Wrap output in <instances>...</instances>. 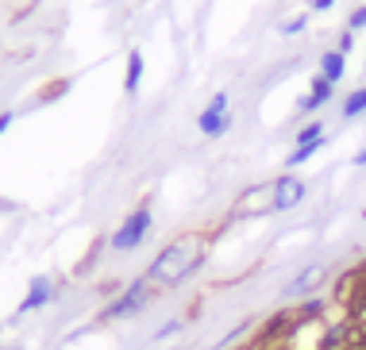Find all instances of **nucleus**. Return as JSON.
Returning <instances> with one entry per match:
<instances>
[{"instance_id": "nucleus-6", "label": "nucleus", "mask_w": 366, "mask_h": 350, "mask_svg": "<svg viewBox=\"0 0 366 350\" xmlns=\"http://www.w3.org/2000/svg\"><path fill=\"white\" fill-rule=\"evenodd\" d=\"M308 197V185L297 174H282L274 177V212H293L301 208V200Z\"/></svg>"}, {"instance_id": "nucleus-1", "label": "nucleus", "mask_w": 366, "mask_h": 350, "mask_svg": "<svg viewBox=\"0 0 366 350\" xmlns=\"http://www.w3.org/2000/svg\"><path fill=\"white\" fill-rule=\"evenodd\" d=\"M208 247H213V239L201 235V231L177 235V239H170L166 247L151 258V266H146L143 278L151 281L158 292L162 289H177V285H185L193 273H201V266L208 262Z\"/></svg>"}, {"instance_id": "nucleus-18", "label": "nucleus", "mask_w": 366, "mask_h": 350, "mask_svg": "<svg viewBox=\"0 0 366 350\" xmlns=\"http://www.w3.org/2000/svg\"><path fill=\"white\" fill-rule=\"evenodd\" d=\"M12 124H15V112H0V135H4Z\"/></svg>"}, {"instance_id": "nucleus-16", "label": "nucleus", "mask_w": 366, "mask_h": 350, "mask_svg": "<svg viewBox=\"0 0 366 350\" xmlns=\"http://www.w3.org/2000/svg\"><path fill=\"white\" fill-rule=\"evenodd\" d=\"M362 27H366V4H362V8H355L351 20H347V31H362Z\"/></svg>"}, {"instance_id": "nucleus-12", "label": "nucleus", "mask_w": 366, "mask_h": 350, "mask_svg": "<svg viewBox=\"0 0 366 350\" xmlns=\"http://www.w3.org/2000/svg\"><path fill=\"white\" fill-rule=\"evenodd\" d=\"M362 112H366V85L355 89V93L343 101V119H355V116H362Z\"/></svg>"}, {"instance_id": "nucleus-9", "label": "nucleus", "mask_w": 366, "mask_h": 350, "mask_svg": "<svg viewBox=\"0 0 366 350\" xmlns=\"http://www.w3.org/2000/svg\"><path fill=\"white\" fill-rule=\"evenodd\" d=\"M332 93H336V85H332L328 77H313V89H308V96L301 101V112H316V108H324V104L332 101Z\"/></svg>"}, {"instance_id": "nucleus-19", "label": "nucleus", "mask_w": 366, "mask_h": 350, "mask_svg": "<svg viewBox=\"0 0 366 350\" xmlns=\"http://www.w3.org/2000/svg\"><path fill=\"white\" fill-rule=\"evenodd\" d=\"M332 4H336V0H308V8H313V12H328Z\"/></svg>"}, {"instance_id": "nucleus-15", "label": "nucleus", "mask_w": 366, "mask_h": 350, "mask_svg": "<svg viewBox=\"0 0 366 350\" xmlns=\"http://www.w3.org/2000/svg\"><path fill=\"white\" fill-rule=\"evenodd\" d=\"M308 27V15H293V20L282 23V35H297V31Z\"/></svg>"}, {"instance_id": "nucleus-17", "label": "nucleus", "mask_w": 366, "mask_h": 350, "mask_svg": "<svg viewBox=\"0 0 366 350\" xmlns=\"http://www.w3.org/2000/svg\"><path fill=\"white\" fill-rule=\"evenodd\" d=\"M339 54H351L355 51V31H343V35H339V46H336Z\"/></svg>"}, {"instance_id": "nucleus-5", "label": "nucleus", "mask_w": 366, "mask_h": 350, "mask_svg": "<svg viewBox=\"0 0 366 350\" xmlns=\"http://www.w3.org/2000/svg\"><path fill=\"white\" fill-rule=\"evenodd\" d=\"M197 127L205 139H220V135L232 127V116H227V93H216L213 101H208V108L197 116Z\"/></svg>"}, {"instance_id": "nucleus-10", "label": "nucleus", "mask_w": 366, "mask_h": 350, "mask_svg": "<svg viewBox=\"0 0 366 350\" xmlns=\"http://www.w3.org/2000/svg\"><path fill=\"white\" fill-rule=\"evenodd\" d=\"M343 73H347V54H339V51L320 54V77H328L332 85H339V81H343Z\"/></svg>"}, {"instance_id": "nucleus-7", "label": "nucleus", "mask_w": 366, "mask_h": 350, "mask_svg": "<svg viewBox=\"0 0 366 350\" xmlns=\"http://www.w3.org/2000/svg\"><path fill=\"white\" fill-rule=\"evenodd\" d=\"M54 297H58V285H54V278H46V273H39V278H31V285H27V297L20 300V308H15V316L39 312V308H46V304H51Z\"/></svg>"}, {"instance_id": "nucleus-3", "label": "nucleus", "mask_w": 366, "mask_h": 350, "mask_svg": "<svg viewBox=\"0 0 366 350\" xmlns=\"http://www.w3.org/2000/svg\"><path fill=\"white\" fill-rule=\"evenodd\" d=\"M151 227H154V212H151V200H143V205H135V208L124 216V223L112 231L108 247L120 250V254H127V250L143 247L146 235H151Z\"/></svg>"}, {"instance_id": "nucleus-4", "label": "nucleus", "mask_w": 366, "mask_h": 350, "mask_svg": "<svg viewBox=\"0 0 366 350\" xmlns=\"http://www.w3.org/2000/svg\"><path fill=\"white\" fill-rule=\"evenodd\" d=\"M328 281V266L324 262H308L305 270L297 273V278L286 281V289H282V297L286 300H297V297H316V289Z\"/></svg>"}, {"instance_id": "nucleus-13", "label": "nucleus", "mask_w": 366, "mask_h": 350, "mask_svg": "<svg viewBox=\"0 0 366 350\" xmlns=\"http://www.w3.org/2000/svg\"><path fill=\"white\" fill-rule=\"evenodd\" d=\"M320 139H324V124H320V119H313V124H305V127L297 131V146H305V143H320Z\"/></svg>"}, {"instance_id": "nucleus-2", "label": "nucleus", "mask_w": 366, "mask_h": 350, "mask_svg": "<svg viewBox=\"0 0 366 350\" xmlns=\"http://www.w3.org/2000/svg\"><path fill=\"white\" fill-rule=\"evenodd\" d=\"M158 297V289H154L146 278H135V281H127L124 289L116 292V297L108 300V304L96 312V323H120V320H132V316H139L151 308V300Z\"/></svg>"}, {"instance_id": "nucleus-11", "label": "nucleus", "mask_w": 366, "mask_h": 350, "mask_svg": "<svg viewBox=\"0 0 366 350\" xmlns=\"http://www.w3.org/2000/svg\"><path fill=\"white\" fill-rule=\"evenodd\" d=\"M143 85V51H132L127 54V70H124V93L135 96Z\"/></svg>"}, {"instance_id": "nucleus-20", "label": "nucleus", "mask_w": 366, "mask_h": 350, "mask_svg": "<svg viewBox=\"0 0 366 350\" xmlns=\"http://www.w3.org/2000/svg\"><path fill=\"white\" fill-rule=\"evenodd\" d=\"M355 166H366V150H359V154H355Z\"/></svg>"}, {"instance_id": "nucleus-8", "label": "nucleus", "mask_w": 366, "mask_h": 350, "mask_svg": "<svg viewBox=\"0 0 366 350\" xmlns=\"http://www.w3.org/2000/svg\"><path fill=\"white\" fill-rule=\"evenodd\" d=\"M266 212H274V181L255 185L235 200V216H266Z\"/></svg>"}, {"instance_id": "nucleus-14", "label": "nucleus", "mask_w": 366, "mask_h": 350, "mask_svg": "<svg viewBox=\"0 0 366 350\" xmlns=\"http://www.w3.org/2000/svg\"><path fill=\"white\" fill-rule=\"evenodd\" d=\"M182 328H185L182 320H170V323H162V328L154 331V343H162V339H174V335H177V331H182Z\"/></svg>"}]
</instances>
